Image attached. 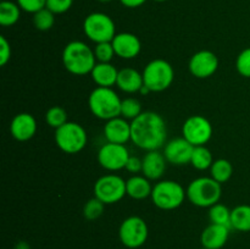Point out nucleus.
Instances as JSON below:
<instances>
[{
  "label": "nucleus",
  "instance_id": "f257e3e1",
  "mask_svg": "<svg viewBox=\"0 0 250 249\" xmlns=\"http://www.w3.org/2000/svg\"><path fill=\"white\" fill-rule=\"evenodd\" d=\"M167 126L160 114L143 111L131 121V142L146 151L159 150L166 144Z\"/></svg>",
  "mask_w": 250,
  "mask_h": 249
},
{
  "label": "nucleus",
  "instance_id": "f03ea898",
  "mask_svg": "<svg viewBox=\"0 0 250 249\" xmlns=\"http://www.w3.org/2000/svg\"><path fill=\"white\" fill-rule=\"evenodd\" d=\"M94 50L84 42L72 41L63 48L62 63L66 70L75 76H85L97 65Z\"/></svg>",
  "mask_w": 250,
  "mask_h": 249
},
{
  "label": "nucleus",
  "instance_id": "7ed1b4c3",
  "mask_svg": "<svg viewBox=\"0 0 250 249\" xmlns=\"http://www.w3.org/2000/svg\"><path fill=\"white\" fill-rule=\"evenodd\" d=\"M122 100L112 88L97 87L88 97V106L97 119L111 120L121 116Z\"/></svg>",
  "mask_w": 250,
  "mask_h": 249
},
{
  "label": "nucleus",
  "instance_id": "20e7f679",
  "mask_svg": "<svg viewBox=\"0 0 250 249\" xmlns=\"http://www.w3.org/2000/svg\"><path fill=\"white\" fill-rule=\"evenodd\" d=\"M187 199L198 208H211L220 202L222 195L221 183L212 177H198L188 185Z\"/></svg>",
  "mask_w": 250,
  "mask_h": 249
},
{
  "label": "nucleus",
  "instance_id": "39448f33",
  "mask_svg": "<svg viewBox=\"0 0 250 249\" xmlns=\"http://www.w3.org/2000/svg\"><path fill=\"white\" fill-rule=\"evenodd\" d=\"M151 202L161 210H175L185 203L187 192L181 183L172 180H164L153 186Z\"/></svg>",
  "mask_w": 250,
  "mask_h": 249
},
{
  "label": "nucleus",
  "instance_id": "423d86ee",
  "mask_svg": "<svg viewBox=\"0 0 250 249\" xmlns=\"http://www.w3.org/2000/svg\"><path fill=\"white\" fill-rule=\"evenodd\" d=\"M144 85L150 92H164L172 84L175 80V70L168 61L164 59H154L146 65L143 70Z\"/></svg>",
  "mask_w": 250,
  "mask_h": 249
},
{
  "label": "nucleus",
  "instance_id": "0eeeda50",
  "mask_svg": "<svg viewBox=\"0 0 250 249\" xmlns=\"http://www.w3.org/2000/svg\"><path fill=\"white\" fill-rule=\"evenodd\" d=\"M88 142L87 131L82 124L68 121L55 129V143L66 154H77L85 148Z\"/></svg>",
  "mask_w": 250,
  "mask_h": 249
},
{
  "label": "nucleus",
  "instance_id": "6e6552de",
  "mask_svg": "<svg viewBox=\"0 0 250 249\" xmlns=\"http://www.w3.org/2000/svg\"><path fill=\"white\" fill-rule=\"evenodd\" d=\"M83 32L95 44L111 42L117 34L114 20L104 12H92L88 15L83 21Z\"/></svg>",
  "mask_w": 250,
  "mask_h": 249
},
{
  "label": "nucleus",
  "instance_id": "1a4fd4ad",
  "mask_svg": "<svg viewBox=\"0 0 250 249\" xmlns=\"http://www.w3.org/2000/svg\"><path fill=\"white\" fill-rule=\"evenodd\" d=\"M94 197L102 200L105 205L115 204L120 200L124 199L127 194L126 190V181L119 175L115 173H107L102 176L94 183Z\"/></svg>",
  "mask_w": 250,
  "mask_h": 249
},
{
  "label": "nucleus",
  "instance_id": "9d476101",
  "mask_svg": "<svg viewBox=\"0 0 250 249\" xmlns=\"http://www.w3.org/2000/svg\"><path fill=\"white\" fill-rule=\"evenodd\" d=\"M148 225L141 216H128L120 225L119 238L128 249H141L148 239Z\"/></svg>",
  "mask_w": 250,
  "mask_h": 249
},
{
  "label": "nucleus",
  "instance_id": "9b49d317",
  "mask_svg": "<svg viewBox=\"0 0 250 249\" xmlns=\"http://www.w3.org/2000/svg\"><path fill=\"white\" fill-rule=\"evenodd\" d=\"M212 124L202 115L188 117L182 126V136L192 145H205L212 137Z\"/></svg>",
  "mask_w": 250,
  "mask_h": 249
},
{
  "label": "nucleus",
  "instance_id": "f8f14e48",
  "mask_svg": "<svg viewBox=\"0 0 250 249\" xmlns=\"http://www.w3.org/2000/svg\"><path fill=\"white\" fill-rule=\"evenodd\" d=\"M128 149L125 144L109 143L102 146L98 151V163L103 168L107 171H120L126 167L129 159Z\"/></svg>",
  "mask_w": 250,
  "mask_h": 249
},
{
  "label": "nucleus",
  "instance_id": "ddd939ff",
  "mask_svg": "<svg viewBox=\"0 0 250 249\" xmlns=\"http://www.w3.org/2000/svg\"><path fill=\"white\" fill-rule=\"evenodd\" d=\"M188 68L192 76L204 80L215 75L219 68V59L216 54L210 50H200L193 54L190 58Z\"/></svg>",
  "mask_w": 250,
  "mask_h": 249
},
{
  "label": "nucleus",
  "instance_id": "4468645a",
  "mask_svg": "<svg viewBox=\"0 0 250 249\" xmlns=\"http://www.w3.org/2000/svg\"><path fill=\"white\" fill-rule=\"evenodd\" d=\"M194 145L189 143L186 138H175L168 141L164 145V155L168 164L176 166H183L190 164Z\"/></svg>",
  "mask_w": 250,
  "mask_h": 249
},
{
  "label": "nucleus",
  "instance_id": "2eb2a0df",
  "mask_svg": "<svg viewBox=\"0 0 250 249\" xmlns=\"http://www.w3.org/2000/svg\"><path fill=\"white\" fill-rule=\"evenodd\" d=\"M115 54L125 60H132L141 54L142 43L138 37L129 32L117 33L111 41Z\"/></svg>",
  "mask_w": 250,
  "mask_h": 249
},
{
  "label": "nucleus",
  "instance_id": "dca6fc26",
  "mask_svg": "<svg viewBox=\"0 0 250 249\" xmlns=\"http://www.w3.org/2000/svg\"><path fill=\"white\" fill-rule=\"evenodd\" d=\"M10 133L16 141L27 142L37 133V121L28 112H20L10 124Z\"/></svg>",
  "mask_w": 250,
  "mask_h": 249
},
{
  "label": "nucleus",
  "instance_id": "f3484780",
  "mask_svg": "<svg viewBox=\"0 0 250 249\" xmlns=\"http://www.w3.org/2000/svg\"><path fill=\"white\" fill-rule=\"evenodd\" d=\"M104 136L109 143L126 144L131 141V122L122 116L107 120L104 126Z\"/></svg>",
  "mask_w": 250,
  "mask_h": 249
},
{
  "label": "nucleus",
  "instance_id": "a211bd4d",
  "mask_svg": "<svg viewBox=\"0 0 250 249\" xmlns=\"http://www.w3.org/2000/svg\"><path fill=\"white\" fill-rule=\"evenodd\" d=\"M229 227L224 225L210 224L203 229L200 234V243L203 248L221 249L227 243L229 237Z\"/></svg>",
  "mask_w": 250,
  "mask_h": 249
},
{
  "label": "nucleus",
  "instance_id": "6ab92c4d",
  "mask_svg": "<svg viewBox=\"0 0 250 249\" xmlns=\"http://www.w3.org/2000/svg\"><path fill=\"white\" fill-rule=\"evenodd\" d=\"M142 160H143V168H142L143 176L150 181H158L163 177L167 165V160L164 153H160L159 150L146 151Z\"/></svg>",
  "mask_w": 250,
  "mask_h": 249
},
{
  "label": "nucleus",
  "instance_id": "aec40b11",
  "mask_svg": "<svg viewBox=\"0 0 250 249\" xmlns=\"http://www.w3.org/2000/svg\"><path fill=\"white\" fill-rule=\"evenodd\" d=\"M116 85L120 90L128 94L139 93L144 85L143 73L133 67L122 68L119 71Z\"/></svg>",
  "mask_w": 250,
  "mask_h": 249
},
{
  "label": "nucleus",
  "instance_id": "412c9836",
  "mask_svg": "<svg viewBox=\"0 0 250 249\" xmlns=\"http://www.w3.org/2000/svg\"><path fill=\"white\" fill-rule=\"evenodd\" d=\"M90 76L97 87L112 88L116 85L119 70L111 62H97Z\"/></svg>",
  "mask_w": 250,
  "mask_h": 249
},
{
  "label": "nucleus",
  "instance_id": "4be33fe9",
  "mask_svg": "<svg viewBox=\"0 0 250 249\" xmlns=\"http://www.w3.org/2000/svg\"><path fill=\"white\" fill-rule=\"evenodd\" d=\"M126 190L127 195L132 199L143 200L150 197L153 192V186H151L150 180L146 176L133 175L126 181Z\"/></svg>",
  "mask_w": 250,
  "mask_h": 249
},
{
  "label": "nucleus",
  "instance_id": "5701e85b",
  "mask_svg": "<svg viewBox=\"0 0 250 249\" xmlns=\"http://www.w3.org/2000/svg\"><path fill=\"white\" fill-rule=\"evenodd\" d=\"M21 7L17 2L2 0L0 2V24L2 27H11L19 22L21 17Z\"/></svg>",
  "mask_w": 250,
  "mask_h": 249
},
{
  "label": "nucleus",
  "instance_id": "b1692460",
  "mask_svg": "<svg viewBox=\"0 0 250 249\" xmlns=\"http://www.w3.org/2000/svg\"><path fill=\"white\" fill-rule=\"evenodd\" d=\"M231 228L250 232V205L242 204L231 210Z\"/></svg>",
  "mask_w": 250,
  "mask_h": 249
},
{
  "label": "nucleus",
  "instance_id": "393cba45",
  "mask_svg": "<svg viewBox=\"0 0 250 249\" xmlns=\"http://www.w3.org/2000/svg\"><path fill=\"white\" fill-rule=\"evenodd\" d=\"M214 158L209 149L205 145H198L194 146V150L192 154V160L190 164L194 168L199 171H205L208 168L211 167L212 163H214Z\"/></svg>",
  "mask_w": 250,
  "mask_h": 249
},
{
  "label": "nucleus",
  "instance_id": "a878e982",
  "mask_svg": "<svg viewBox=\"0 0 250 249\" xmlns=\"http://www.w3.org/2000/svg\"><path fill=\"white\" fill-rule=\"evenodd\" d=\"M232 173H233V166L226 159H217L210 167V177L221 185L232 177Z\"/></svg>",
  "mask_w": 250,
  "mask_h": 249
},
{
  "label": "nucleus",
  "instance_id": "bb28decb",
  "mask_svg": "<svg viewBox=\"0 0 250 249\" xmlns=\"http://www.w3.org/2000/svg\"><path fill=\"white\" fill-rule=\"evenodd\" d=\"M209 219L211 224L224 225L231 228V210L221 203H216L209 208Z\"/></svg>",
  "mask_w": 250,
  "mask_h": 249
},
{
  "label": "nucleus",
  "instance_id": "cd10ccee",
  "mask_svg": "<svg viewBox=\"0 0 250 249\" xmlns=\"http://www.w3.org/2000/svg\"><path fill=\"white\" fill-rule=\"evenodd\" d=\"M54 23H55V14H53L46 7L33 14V24L38 31H49L53 28Z\"/></svg>",
  "mask_w": 250,
  "mask_h": 249
},
{
  "label": "nucleus",
  "instance_id": "c85d7f7f",
  "mask_svg": "<svg viewBox=\"0 0 250 249\" xmlns=\"http://www.w3.org/2000/svg\"><path fill=\"white\" fill-rule=\"evenodd\" d=\"M45 121L49 126L58 129L68 122L67 112L61 106H51L45 114Z\"/></svg>",
  "mask_w": 250,
  "mask_h": 249
},
{
  "label": "nucleus",
  "instance_id": "c756f323",
  "mask_svg": "<svg viewBox=\"0 0 250 249\" xmlns=\"http://www.w3.org/2000/svg\"><path fill=\"white\" fill-rule=\"evenodd\" d=\"M142 104L136 98H126L121 103V116L133 121L142 114Z\"/></svg>",
  "mask_w": 250,
  "mask_h": 249
},
{
  "label": "nucleus",
  "instance_id": "7c9ffc66",
  "mask_svg": "<svg viewBox=\"0 0 250 249\" xmlns=\"http://www.w3.org/2000/svg\"><path fill=\"white\" fill-rule=\"evenodd\" d=\"M105 209V204L99 200L98 198H92V199L88 200L87 203L83 207V215L87 220L89 221H94V220L99 219L103 215Z\"/></svg>",
  "mask_w": 250,
  "mask_h": 249
},
{
  "label": "nucleus",
  "instance_id": "2f4dec72",
  "mask_svg": "<svg viewBox=\"0 0 250 249\" xmlns=\"http://www.w3.org/2000/svg\"><path fill=\"white\" fill-rule=\"evenodd\" d=\"M93 50H94V55L98 62H110L112 58L116 55L111 42L95 44V48Z\"/></svg>",
  "mask_w": 250,
  "mask_h": 249
},
{
  "label": "nucleus",
  "instance_id": "473e14b6",
  "mask_svg": "<svg viewBox=\"0 0 250 249\" xmlns=\"http://www.w3.org/2000/svg\"><path fill=\"white\" fill-rule=\"evenodd\" d=\"M236 68L239 75L246 78H250V48L242 50L237 56Z\"/></svg>",
  "mask_w": 250,
  "mask_h": 249
},
{
  "label": "nucleus",
  "instance_id": "72a5a7b5",
  "mask_svg": "<svg viewBox=\"0 0 250 249\" xmlns=\"http://www.w3.org/2000/svg\"><path fill=\"white\" fill-rule=\"evenodd\" d=\"M73 0H46V9L53 14L61 15L67 12L72 7Z\"/></svg>",
  "mask_w": 250,
  "mask_h": 249
},
{
  "label": "nucleus",
  "instance_id": "f704fd0d",
  "mask_svg": "<svg viewBox=\"0 0 250 249\" xmlns=\"http://www.w3.org/2000/svg\"><path fill=\"white\" fill-rule=\"evenodd\" d=\"M16 2L22 11L28 14H36L46 6V0H16Z\"/></svg>",
  "mask_w": 250,
  "mask_h": 249
},
{
  "label": "nucleus",
  "instance_id": "c9c22d12",
  "mask_svg": "<svg viewBox=\"0 0 250 249\" xmlns=\"http://www.w3.org/2000/svg\"><path fill=\"white\" fill-rule=\"evenodd\" d=\"M11 59V45L4 36H0V66L4 67Z\"/></svg>",
  "mask_w": 250,
  "mask_h": 249
},
{
  "label": "nucleus",
  "instance_id": "e433bc0d",
  "mask_svg": "<svg viewBox=\"0 0 250 249\" xmlns=\"http://www.w3.org/2000/svg\"><path fill=\"white\" fill-rule=\"evenodd\" d=\"M126 168L128 172L131 173H138V172H142V168H143V160L139 158H137V156H129L128 161H127L126 164Z\"/></svg>",
  "mask_w": 250,
  "mask_h": 249
},
{
  "label": "nucleus",
  "instance_id": "4c0bfd02",
  "mask_svg": "<svg viewBox=\"0 0 250 249\" xmlns=\"http://www.w3.org/2000/svg\"><path fill=\"white\" fill-rule=\"evenodd\" d=\"M122 5L125 7H128V9H136V7L142 6L146 2V0H120Z\"/></svg>",
  "mask_w": 250,
  "mask_h": 249
},
{
  "label": "nucleus",
  "instance_id": "58836bf2",
  "mask_svg": "<svg viewBox=\"0 0 250 249\" xmlns=\"http://www.w3.org/2000/svg\"><path fill=\"white\" fill-rule=\"evenodd\" d=\"M15 249H31V247H29V244L26 243V242H19V243L15 246Z\"/></svg>",
  "mask_w": 250,
  "mask_h": 249
},
{
  "label": "nucleus",
  "instance_id": "ea45409f",
  "mask_svg": "<svg viewBox=\"0 0 250 249\" xmlns=\"http://www.w3.org/2000/svg\"><path fill=\"white\" fill-rule=\"evenodd\" d=\"M97 1H100V2H110V1H112V0H97Z\"/></svg>",
  "mask_w": 250,
  "mask_h": 249
},
{
  "label": "nucleus",
  "instance_id": "a19ab883",
  "mask_svg": "<svg viewBox=\"0 0 250 249\" xmlns=\"http://www.w3.org/2000/svg\"><path fill=\"white\" fill-rule=\"evenodd\" d=\"M154 1H156V2H164V1H167V0H154Z\"/></svg>",
  "mask_w": 250,
  "mask_h": 249
},
{
  "label": "nucleus",
  "instance_id": "79ce46f5",
  "mask_svg": "<svg viewBox=\"0 0 250 249\" xmlns=\"http://www.w3.org/2000/svg\"><path fill=\"white\" fill-rule=\"evenodd\" d=\"M202 249H208V248H202Z\"/></svg>",
  "mask_w": 250,
  "mask_h": 249
}]
</instances>
